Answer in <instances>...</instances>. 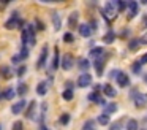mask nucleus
<instances>
[{"label": "nucleus", "instance_id": "1", "mask_svg": "<svg viewBox=\"0 0 147 130\" xmlns=\"http://www.w3.org/2000/svg\"><path fill=\"white\" fill-rule=\"evenodd\" d=\"M119 14V0H109L105 3L101 10V16L106 19V22H111L112 19H115Z\"/></svg>", "mask_w": 147, "mask_h": 130}, {"label": "nucleus", "instance_id": "2", "mask_svg": "<svg viewBox=\"0 0 147 130\" xmlns=\"http://www.w3.org/2000/svg\"><path fill=\"white\" fill-rule=\"evenodd\" d=\"M130 98L134 101V106H136V108H144V106L147 105V94L138 92L136 89H131Z\"/></svg>", "mask_w": 147, "mask_h": 130}, {"label": "nucleus", "instance_id": "3", "mask_svg": "<svg viewBox=\"0 0 147 130\" xmlns=\"http://www.w3.org/2000/svg\"><path fill=\"white\" fill-rule=\"evenodd\" d=\"M138 13H139V3L134 2V0H131V2H128V19H133L138 16Z\"/></svg>", "mask_w": 147, "mask_h": 130}, {"label": "nucleus", "instance_id": "4", "mask_svg": "<svg viewBox=\"0 0 147 130\" xmlns=\"http://www.w3.org/2000/svg\"><path fill=\"white\" fill-rule=\"evenodd\" d=\"M76 84L79 86V87H87V86H90L92 84V75H89V73H82V75H79Z\"/></svg>", "mask_w": 147, "mask_h": 130}, {"label": "nucleus", "instance_id": "5", "mask_svg": "<svg viewBox=\"0 0 147 130\" xmlns=\"http://www.w3.org/2000/svg\"><path fill=\"white\" fill-rule=\"evenodd\" d=\"M48 52H49L48 44H45V46H43V49H41V54H40V57H38V63H36V68H45L46 60H48Z\"/></svg>", "mask_w": 147, "mask_h": 130}, {"label": "nucleus", "instance_id": "6", "mask_svg": "<svg viewBox=\"0 0 147 130\" xmlns=\"http://www.w3.org/2000/svg\"><path fill=\"white\" fill-rule=\"evenodd\" d=\"M73 63H74V59L71 54H65L63 57H62V62H60V67L63 70H71L73 68Z\"/></svg>", "mask_w": 147, "mask_h": 130}, {"label": "nucleus", "instance_id": "7", "mask_svg": "<svg viewBox=\"0 0 147 130\" xmlns=\"http://www.w3.org/2000/svg\"><path fill=\"white\" fill-rule=\"evenodd\" d=\"M26 106H27V100L21 98L19 101L13 103V106H11V113H13V114H21L24 110H26Z\"/></svg>", "mask_w": 147, "mask_h": 130}, {"label": "nucleus", "instance_id": "8", "mask_svg": "<svg viewBox=\"0 0 147 130\" xmlns=\"http://www.w3.org/2000/svg\"><path fill=\"white\" fill-rule=\"evenodd\" d=\"M78 30H79V35L81 37H90V35L93 33L92 27H90V24H79V27H78Z\"/></svg>", "mask_w": 147, "mask_h": 130}, {"label": "nucleus", "instance_id": "9", "mask_svg": "<svg viewBox=\"0 0 147 130\" xmlns=\"http://www.w3.org/2000/svg\"><path fill=\"white\" fill-rule=\"evenodd\" d=\"M117 84L120 86V87H127V86H130V76H128L127 73L120 71V75L117 76Z\"/></svg>", "mask_w": 147, "mask_h": 130}, {"label": "nucleus", "instance_id": "10", "mask_svg": "<svg viewBox=\"0 0 147 130\" xmlns=\"http://www.w3.org/2000/svg\"><path fill=\"white\" fill-rule=\"evenodd\" d=\"M105 60H106V56L100 57V59H96L95 62H93V68L96 70V75L98 76L103 75V65H105Z\"/></svg>", "mask_w": 147, "mask_h": 130}, {"label": "nucleus", "instance_id": "11", "mask_svg": "<svg viewBox=\"0 0 147 130\" xmlns=\"http://www.w3.org/2000/svg\"><path fill=\"white\" fill-rule=\"evenodd\" d=\"M89 56L92 57L93 60H96V59H100V57H103V56H105V49H103V48H100V46L92 48V49L89 51Z\"/></svg>", "mask_w": 147, "mask_h": 130}, {"label": "nucleus", "instance_id": "12", "mask_svg": "<svg viewBox=\"0 0 147 130\" xmlns=\"http://www.w3.org/2000/svg\"><path fill=\"white\" fill-rule=\"evenodd\" d=\"M78 19H79V13L78 11H73L70 14V18H68V27L74 29V27H79V24H78Z\"/></svg>", "mask_w": 147, "mask_h": 130}, {"label": "nucleus", "instance_id": "13", "mask_svg": "<svg viewBox=\"0 0 147 130\" xmlns=\"http://www.w3.org/2000/svg\"><path fill=\"white\" fill-rule=\"evenodd\" d=\"M101 91H103V94H105V95H108V97H111V98H114L115 95H117V89H114L111 84H105Z\"/></svg>", "mask_w": 147, "mask_h": 130}, {"label": "nucleus", "instance_id": "14", "mask_svg": "<svg viewBox=\"0 0 147 130\" xmlns=\"http://www.w3.org/2000/svg\"><path fill=\"white\" fill-rule=\"evenodd\" d=\"M51 19H52V24H54V29H55V30H60V27H62V19H60V14H59L57 11H52Z\"/></svg>", "mask_w": 147, "mask_h": 130}, {"label": "nucleus", "instance_id": "15", "mask_svg": "<svg viewBox=\"0 0 147 130\" xmlns=\"http://www.w3.org/2000/svg\"><path fill=\"white\" fill-rule=\"evenodd\" d=\"M35 110H36V101H30L29 106L26 110V117L27 119H33L35 117Z\"/></svg>", "mask_w": 147, "mask_h": 130}, {"label": "nucleus", "instance_id": "16", "mask_svg": "<svg viewBox=\"0 0 147 130\" xmlns=\"http://www.w3.org/2000/svg\"><path fill=\"white\" fill-rule=\"evenodd\" d=\"M48 87H49V84H48V81H41V82H38V86H36V94L38 95H46V92H48Z\"/></svg>", "mask_w": 147, "mask_h": 130}, {"label": "nucleus", "instance_id": "17", "mask_svg": "<svg viewBox=\"0 0 147 130\" xmlns=\"http://www.w3.org/2000/svg\"><path fill=\"white\" fill-rule=\"evenodd\" d=\"M16 94H18V92L14 91V87H7L3 91V94H2V98H5V100H13Z\"/></svg>", "mask_w": 147, "mask_h": 130}, {"label": "nucleus", "instance_id": "18", "mask_svg": "<svg viewBox=\"0 0 147 130\" xmlns=\"http://www.w3.org/2000/svg\"><path fill=\"white\" fill-rule=\"evenodd\" d=\"M115 37H117V33H115L114 30H109L108 33H106L105 37H103V43H106V44H111V43H114Z\"/></svg>", "mask_w": 147, "mask_h": 130}, {"label": "nucleus", "instance_id": "19", "mask_svg": "<svg viewBox=\"0 0 147 130\" xmlns=\"http://www.w3.org/2000/svg\"><path fill=\"white\" fill-rule=\"evenodd\" d=\"M114 111H117V103H114V101H111V103H108L105 106V110H103V114H106V116H109V114H112Z\"/></svg>", "mask_w": 147, "mask_h": 130}, {"label": "nucleus", "instance_id": "20", "mask_svg": "<svg viewBox=\"0 0 147 130\" xmlns=\"http://www.w3.org/2000/svg\"><path fill=\"white\" fill-rule=\"evenodd\" d=\"M87 98H89L90 101H93V103H98V105H100V101L103 100V98L100 97V92H95V91H93V92H90V94L87 95Z\"/></svg>", "mask_w": 147, "mask_h": 130}, {"label": "nucleus", "instance_id": "21", "mask_svg": "<svg viewBox=\"0 0 147 130\" xmlns=\"http://www.w3.org/2000/svg\"><path fill=\"white\" fill-rule=\"evenodd\" d=\"M78 67H79V70H82V71H87V70L92 67V63H90L87 59H79V63H78Z\"/></svg>", "mask_w": 147, "mask_h": 130}, {"label": "nucleus", "instance_id": "22", "mask_svg": "<svg viewBox=\"0 0 147 130\" xmlns=\"http://www.w3.org/2000/svg\"><path fill=\"white\" fill-rule=\"evenodd\" d=\"M139 44H141V40H139V38H131L130 43H128V49H130V51H134V49H138V48H139Z\"/></svg>", "mask_w": 147, "mask_h": 130}, {"label": "nucleus", "instance_id": "23", "mask_svg": "<svg viewBox=\"0 0 147 130\" xmlns=\"http://www.w3.org/2000/svg\"><path fill=\"white\" fill-rule=\"evenodd\" d=\"M59 65H60V60H59V49H55V51H54V57H52V65H51V68L55 70V68H59Z\"/></svg>", "mask_w": 147, "mask_h": 130}, {"label": "nucleus", "instance_id": "24", "mask_svg": "<svg viewBox=\"0 0 147 130\" xmlns=\"http://www.w3.org/2000/svg\"><path fill=\"white\" fill-rule=\"evenodd\" d=\"M70 119H71L70 113H63L60 116V119H59V122H60V125H68V124H70Z\"/></svg>", "mask_w": 147, "mask_h": 130}, {"label": "nucleus", "instance_id": "25", "mask_svg": "<svg viewBox=\"0 0 147 130\" xmlns=\"http://www.w3.org/2000/svg\"><path fill=\"white\" fill-rule=\"evenodd\" d=\"M82 130H95V120L93 119H87L82 125Z\"/></svg>", "mask_w": 147, "mask_h": 130}, {"label": "nucleus", "instance_id": "26", "mask_svg": "<svg viewBox=\"0 0 147 130\" xmlns=\"http://www.w3.org/2000/svg\"><path fill=\"white\" fill-rule=\"evenodd\" d=\"M62 97H63V100L70 101V100H73V97H74V92H73V91H68V89H65V91L62 92Z\"/></svg>", "mask_w": 147, "mask_h": 130}, {"label": "nucleus", "instance_id": "27", "mask_svg": "<svg viewBox=\"0 0 147 130\" xmlns=\"http://www.w3.org/2000/svg\"><path fill=\"white\" fill-rule=\"evenodd\" d=\"M16 92L21 95V97H22V95H26V94H27V84H26V82L21 81L19 86H18V91H16Z\"/></svg>", "mask_w": 147, "mask_h": 130}, {"label": "nucleus", "instance_id": "28", "mask_svg": "<svg viewBox=\"0 0 147 130\" xmlns=\"http://www.w3.org/2000/svg\"><path fill=\"white\" fill-rule=\"evenodd\" d=\"M127 130H138V120L136 119H130L127 122Z\"/></svg>", "mask_w": 147, "mask_h": 130}, {"label": "nucleus", "instance_id": "29", "mask_svg": "<svg viewBox=\"0 0 147 130\" xmlns=\"http://www.w3.org/2000/svg\"><path fill=\"white\" fill-rule=\"evenodd\" d=\"M63 41H65V43H73V41H74V35L71 33V32L63 33Z\"/></svg>", "mask_w": 147, "mask_h": 130}, {"label": "nucleus", "instance_id": "30", "mask_svg": "<svg viewBox=\"0 0 147 130\" xmlns=\"http://www.w3.org/2000/svg\"><path fill=\"white\" fill-rule=\"evenodd\" d=\"M98 124H101V125H108V124H109V116L101 114V116L98 117Z\"/></svg>", "mask_w": 147, "mask_h": 130}, {"label": "nucleus", "instance_id": "31", "mask_svg": "<svg viewBox=\"0 0 147 130\" xmlns=\"http://www.w3.org/2000/svg\"><path fill=\"white\" fill-rule=\"evenodd\" d=\"M141 68H142V63H141V60H138V62L133 63V67H131V70H133L134 73H139Z\"/></svg>", "mask_w": 147, "mask_h": 130}, {"label": "nucleus", "instance_id": "32", "mask_svg": "<svg viewBox=\"0 0 147 130\" xmlns=\"http://www.w3.org/2000/svg\"><path fill=\"white\" fill-rule=\"evenodd\" d=\"M19 56L22 57V60H24V59H27V57H29V46H22V49H21Z\"/></svg>", "mask_w": 147, "mask_h": 130}, {"label": "nucleus", "instance_id": "33", "mask_svg": "<svg viewBox=\"0 0 147 130\" xmlns=\"http://www.w3.org/2000/svg\"><path fill=\"white\" fill-rule=\"evenodd\" d=\"M11 130H24V124L22 120H16V122L13 124V129Z\"/></svg>", "mask_w": 147, "mask_h": 130}, {"label": "nucleus", "instance_id": "34", "mask_svg": "<svg viewBox=\"0 0 147 130\" xmlns=\"http://www.w3.org/2000/svg\"><path fill=\"white\" fill-rule=\"evenodd\" d=\"M119 75H120V70H117V68H114V70L109 71V78H111V79H117Z\"/></svg>", "mask_w": 147, "mask_h": 130}, {"label": "nucleus", "instance_id": "35", "mask_svg": "<svg viewBox=\"0 0 147 130\" xmlns=\"http://www.w3.org/2000/svg\"><path fill=\"white\" fill-rule=\"evenodd\" d=\"M2 75H3V78H11L10 68H8V67H3V68H2Z\"/></svg>", "mask_w": 147, "mask_h": 130}, {"label": "nucleus", "instance_id": "36", "mask_svg": "<svg viewBox=\"0 0 147 130\" xmlns=\"http://www.w3.org/2000/svg\"><path fill=\"white\" fill-rule=\"evenodd\" d=\"M125 8H128V2H122V0H119V13H122Z\"/></svg>", "mask_w": 147, "mask_h": 130}, {"label": "nucleus", "instance_id": "37", "mask_svg": "<svg viewBox=\"0 0 147 130\" xmlns=\"http://www.w3.org/2000/svg\"><path fill=\"white\" fill-rule=\"evenodd\" d=\"M35 24H36V29H38V30H45V24H43V21L35 19Z\"/></svg>", "mask_w": 147, "mask_h": 130}, {"label": "nucleus", "instance_id": "38", "mask_svg": "<svg viewBox=\"0 0 147 130\" xmlns=\"http://www.w3.org/2000/svg\"><path fill=\"white\" fill-rule=\"evenodd\" d=\"M26 70H27V67H26V65H21L19 68H18V73H16V75H18V76H22L24 73H26Z\"/></svg>", "mask_w": 147, "mask_h": 130}, {"label": "nucleus", "instance_id": "39", "mask_svg": "<svg viewBox=\"0 0 147 130\" xmlns=\"http://www.w3.org/2000/svg\"><path fill=\"white\" fill-rule=\"evenodd\" d=\"M11 62H13V63H16V65H18V63H21V62H22V57H21V56H13Z\"/></svg>", "mask_w": 147, "mask_h": 130}, {"label": "nucleus", "instance_id": "40", "mask_svg": "<svg viewBox=\"0 0 147 130\" xmlns=\"http://www.w3.org/2000/svg\"><path fill=\"white\" fill-rule=\"evenodd\" d=\"M120 125H122L120 120H119V122H114V124H112V127H111L109 130H120Z\"/></svg>", "mask_w": 147, "mask_h": 130}, {"label": "nucleus", "instance_id": "41", "mask_svg": "<svg viewBox=\"0 0 147 130\" xmlns=\"http://www.w3.org/2000/svg\"><path fill=\"white\" fill-rule=\"evenodd\" d=\"M73 87H74V84L71 81H67L65 82V89H68V91H73Z\"/></svg>", "mask_w": 147, "mask_h": 130}, {"label": "nucleus", "instance_id": "42", "mask_svg": "<svg viewBox=\"0 0 147 130\" xmlns=\"http://www.w3.org/2000/svg\"><path fill=\"white\" fill-rule=\"evenodd\" d=\"M139 60H141V63H142V65H146V63H147V52H146V54H144V56H142V57H141V59H139Z\"/></svg>", "mask_w": 147, "mask_h": 130}, {"label": "nucleus", "instance_id": "43", "mask_svg": "<svg viewBox=\"0 0 147 130\" xmlns=\"http://www.w3.org/2000/svg\"><path fill=\"white\" fill-rule=\"evenodd\" d=\"M139 40H141V44H147V33H146V35H142V37L139 38Z\"/></svg>", "mask_w": 147, "mask_h": 130}, {"label": "nucleus", "instance_id": "44", "mask_svg": "<svg viewBox=\"0 0 147 130\" xmlns=\"http://www.w3.org/2000/svg\"><path fill=\"white\" fill-rule=\"evenodd\" d=\"M40 130H49V129L46 125H41V127H40Z\"/></svg>", "mask_w": 147, "mask_h": 130}, {"label": "nucleus", "instance_id": "45", "mask_svg": "<svg viewBox=\"0 0 147 130\" xmlns=\"http://www.w3.org/2000/svg\"><path fill=\"white\" fill-rule=\"evenodd\" d=\"M142 79H144V82H146V84H147V73H146V75H144V76H142Z\"/></svg>", "mask_w": 147, "mask_h": 130}, {"label": "nucleus", "instance_id": "46", "mask_svg": "<svg viewBox=\"0 0 147 130\" xmlns=\"http://www.w3.org/2000/svg\"><path fill=\"white\" fill-rule=\"evenodd\" d=\"M0 98H2V94H0Z\"/></svg>", "mask_w": 147, "mask_h": 130}]
</instances>
